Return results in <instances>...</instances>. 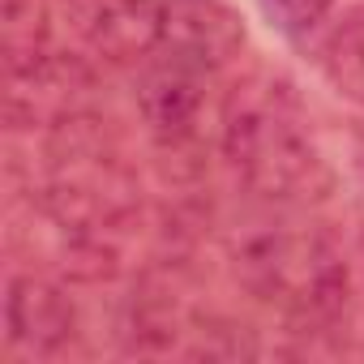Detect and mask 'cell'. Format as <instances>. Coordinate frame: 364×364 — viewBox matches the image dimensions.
I'll return each instance as SVG.
<instances>
[{
    "instance_id": "obj_5",
    "label": "cell",
    "mask_w": 364,
    "mask_h": 364,
    "mask_svg": "<svg viewBox=\"0 0 364 364\" xmlns=\"http://www.w3.org/2000/svg\"><path fill=\"white\" fill-rule=\"evenodd\" d=\"M77 35L103 60H146L163 43V5L159 0H69Z\"/></svg>"
},
{
    "instance_id": "obj_6",
    "label": "cell",
    "mask_w": 364,
    "mask_h": 364,
    "mask_svg": "<svg viewBox=\"0 0 364 364\" xmlns=\"http://www.w3.org/2000/svg\"><path fill=\"white\" fill-rule=\"evenodd\" d=\"M90 90H95V77L82 60L48 52L31 73L9 77V124L14 129H31V124L56 129L60 120L90 112Z\"/></svg>"
},
{
    "instance_id": "obj_11",
    "label": "cell",
    "mask_w": 364,
    "mask_h": 364,
    "mask_svg": "<svg viewBox=\"0 0 364 364\" xmlns=\"http://www.w3.org/2000/svg\"><path fill=\"white\" fill-rule=\"evenodd\" d=\"M257 5H262L266 22H270L283 39L300 43L304 35H313V31L326 22V14H330L334 0H257Z\"/></svg>"
},
{
    "instance_id": "obj_2",
    "label": "cell",
    "mask_w": 364,
    "mask_h": 364,
    "mask_svg": "<svg viewBox=\"0 0 364 364\" xmlns=\"http://www.w3.org/2000/svg\"><path fill=\"white\" fill-rule=\"evenodd\" d=\"M137 176L120 159L107 129L82 112L52 129L48 176H43V215L69 245H112L137 215Z\"/></svg>"
},
{
    "instance_id": "obj_8",
    "label": "cell",
    "mask_w": 364,
    "mask_h": 364,
    "mask_svg": "<svg viewBox=\"0 0 364 364\" xmlns=\"http://www.w3.org/2000/svg\"><path fill=\"white\" fill-rule=\"evenodd\" d=\"M5 326H9V343L14 347H26L35 355H48V351H60L73 338L77 309L65 296V287H56L52 279L22 274V279L9 283Z\"/></svg>"
},
{
    "instance_id": "obj_3",
    "label": "cell",
    "mask_w": 364,
    "mask_h": 364,
    "mask_svg": "<svg viewBox=\"0 0 364 364\" xmlns=\"http://www.w3.org/2000/svg\"><path fill=\"white\" fill-rule=\"evenodd\" d=\"M232 266L249 296L291 321L326 326L347 304V262L321 228L291 219L249 223L232 240Z\"/></svg>"
},
{
    "instance_id": "obj_10",
    "label": "cell",
    "mask_w": 364,
    "mask_h": 364,
    "mask_svg": "<svg viewBox=\"0 0 364 364\" xmlns=\"http://www.w3.org/2000/svg\"><path fill=\"white\" fill-rule=\"evenodd\" d=\"M321 69H326L330 86H334L343 99H351L355 107H364V14L351 18V22H343V26L326 39V48H321Z\"/></svg>"
},
{
    "instance_id": "obj_4",
    "label": "cell",
    "mask_w": 364,
    "mask_h": 364,
    "mask_svg": "<svg viewBox=\"0 0 364 364\" xmlns=\"http://www.w3.org/2000/svg\"><path fill=\"white\" fill-rule=\"evenodd\" d=\"M206 73L210 69L185 56H171L163 48L146 56V69L137 77V112L154 133V141L176 150L198 137L202 112H206Z\"/></svg>"
},
{
    "instance_id": "obj_1",
    "label": "cell",
    "mask_w": 364,
    "mask_h": 364,
    "mask_svg": "<svg viewBox=\"0 0 364 364\" xmlns=\"http://www.w3.org/2000/svg\"><path fill=\"white\" fill-rule=\"evenodd\" d=\"M223 154L240 185L270 206H309L334 189V167L317 146L296 90L270 73L245 77L228 95Z\"/></svg>"
},
{
    "instance_id": "obj_9",
    "label": "cell",
    "mask_w": 364,
    "mask_h": 364,
    "mask_svg": "<svg viewBox=\"0 0 364 364\" xmlns=\"http://www.w3.org/2000/svg\"><path fill=\"white\" fill-rule=\"evenodd\" d=\"M52 35V9L48 0H0V56L5 73H31L48 56Z\"/></svg>"
},
{
    "instance_id": "obj_7",
    "label": "cell",
    "mask_w": 364,
    "mask_h": 364,
    "mask_svg": "<svg viewBox=\"0 0 364 364\" xmlns=\"http://www.w3.org/2000/svg\"><path fill=\"white\" fill-rule=\"evenodd\" d=\"M163 5V52L185 56L202 69L228 65L245 48V22L228 0H159Z\"/></svg>"
}]
</instances>
